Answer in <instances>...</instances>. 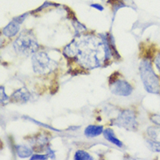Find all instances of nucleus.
<instances>
[{"instance_id": "obj_18", "label": "nucleus", "mask_w": 160, "mask_h": 160, "mask_svg": "<svg viewBox=\"0 0 160 160\" xmlns=\"http://www.w3.org/2000/svg\"><path fill=\"white\" fill-rule=\"evenodd\" d=\"M119 77H120V74H119L118 72H114L113 74H111V75H110L109 78H108L109 85H111L114 82H116L117 81H118Z\"/></svg>"}, {"instance_id": "obj_9", "label": "nucleus", "mask_w": 160, "mask_h": 160, "mask_svg": "<svg viewBox=\"0 0 160 160\" xmlns=\"http://www.w3.org/2000/svg\"><path fill=\"white\" fill-rule=\"evenodd\" d=\"M105 39L107 40V43H108V48H109V50L111 52V54L112 56L115 58V59H117V60H120L121 59V56L119 54V52H117V48H116V45H115V39L113 37V35L111 33H107L105 34Z\"/></svg>"}, {"instance_id": "obj_20", "label": "nucleus", "mask_w": 160, "mask_h": 160, "mask_svg": "<svg viewBox=\"0 0 160 160\" xmlns=\"http://www.w3.org/2000/svg\"><path fill=\"white\" fill-rule=\"evenodd\" d=\"M49 156L48 154L47 155H39V154H36V155H32L31 157V160H46L48 159Z\"/></svg>"}, {"instance_id": "obj_15", "label": "nucleus", "mask_w": 160, "mask_h": 160, "mask_svg": "<svg viewBox=\"0 0 160 160\" xmlns=\"http://www.w3.org/2000/svg\"><path fill=\"white\" fill-rule=\"evenodd\" d=\"M146 143H147L148 147L150 148L152 152H160V141L150 139V140L146 141Z\"/></svg>"}, {"instance_id": "obj_17", "label": "nucleus", "mask_w": 160, "mask_h": 160, "mask_svg": "<svg viewBox=\"0 0 160 160\" xmlns=\"http://www.w3.org/2000/svg\"><path fill=\"white\" fill-rule=\"evenodd\" d=\"M0 101H1V104L4 106L5 104H7L10 101V97L8 95H6L5 92H4V87H1L0 88Z\"/></svg>"}, {"instance_id": "obj_5", "label": "nucleus", "mask_w": 160, "mask_h": 160, "mask_svg": "<svg viewBox=\"0 0 160 160\" xmlns=\"http://www.w3.org/2000/svg\"><path fill=\"white\" fill-rule=\"evenodd\" d=\"M110 90L114 95L128 96L133 92V88L129 82L124 80H118L110 85Z\"/></svg>"}, {"instance_id": "obj_6", "label": "nucleus", "mask_w": 160, "mask_h": 160, "mask_svg": "<svg viewBox=\"0 0 160 160\" xmlns=\"http://www.w3.org/2000/svg\"><path fill=\"white\" fill-rule=\"evenodd\" d=\"M31 98V93L28 89L23 87L16 90L10 97V101L15 103H26Z\"/></svg>"}, {"instance_id": "obj_13", "label": "nucleus", "mask_w": 160, "mask_h": 160, "mask_svg": "<svg viewBox=\"0 0 160 160\" xmlns=\"http://www.w3.org/2000/svg\"><path fill=\"white\" fill-rule=\"evenodd\" d=\"M147 134L150 139L159 141V139H158L160 134L159 128H158V127H149L147 130Z\"/></svg>"}, {"instance_id": "obj_10", "label": "nucleus", "mask_w": 160, "mask_h": 160, "mask_svg": "<svg viewBox=\"0 0 160 160\" xmlns=\"http://www.w3.org/2000/svg\"><path fill=\"white\" fill-rule=\"evenodd\" d=\"M103 137L106 140H108V142H110L113 144L117 145V147H122V143L119 139L116 137V135L114 133V130L111 129H107V130H103Z\"/></svg>"}, {"instance_id": "obj_1", "label": "nucleus", "mask_w": 160, "mask_h": 160, "mask_svg": "<svg viewBox=\"0 0 160 160\" xmlns=\"http://www.w3.org/2000/svg\"><path fill=\"white\" fill-rule=\"evenodd\" d=\"M140 76L145 90L148 93L159 95L160 81L158 76L153 71L151 60L143 59L140 64Z\"/></svg>"}, {"instance_id": "obj_14", "label": "nucleus", "mask_w": 160, "mask_h": 160, "mask_svg": "<svg viewBox=\"0 0 160 160\" xmlns=\"http://www.w3.org/2000/svg\"><path fill=\"white\" fill-rule=\"evenodd\" d=\"M74 158L75 160H93V158L88 152L82 150H79L75 152Z\"/></svg>"}, {"instance_id": "obj_3", "label": "nucleus", "mask_w": 160, "mask_h": 160, "mask_svg": "<svg viewBox=\"0 0 160 160\" xmlns=\"http://www.w3.org/2000/svg\"><path fill=\"white\" fill-rule=\"evenodd\" d=\"M33 71L38 74H47L57 68V62L50 59L45 52H35L32 57Z\"/></svg>"}, {"instance_id": "obj_4", "label": "nucleus", "mask_w": 160, "mask_h": 160, "mask_svg": "<svg viewBox=\"0 0 160 160\" xmlns=\"http://www.w3.org/2000/svg\"><path fill=\"white\" fill-rule=\"evenodd\" d=\"M111 124L117 125L120 128H124L126 130H137L138 127L134 111L130 109L122 110L117 119L113 120V123Z\"/></svg>"}, {"instance_id": "obj_22", "label": "nucleus", "mask_w": 160, "mask_h": 160, "mask_svg": "<svg viewBox=\"0 0 160 160\" xmlns=\"http://www.w3.org/2000/svg\"><path fill=\"white\" fill-rule=\"evenodd\" d=\"M58 90H59V84H58L57 82H54L52 85V87H51V94L53 95V94H55Z\"/></svg>"}, {"instance_id": "obj_7", "label": "nucleus", "mask_w": 160, "mask_h": 160, "mask_svg": "<svg viewBox=\"0 0 160 160\" xmlns=\"http://www.w3.org/2000/svg\"><path fill=\"white\" fill-rule=\"evenodd\" d=\"M20 25L21 24H19L15 18H13L12 20L3 29V33L8 38L14 37L18 32Z\"/></svg>"}, {"instance_id": "obj_19", "label": "nucleus", "mask_w": 160, "mask_h": 160, "mask_svg": "<svg viewBox=\"0 0 160 160\" xmlns=\"http://www.w3.org/2000/svg\"><path fill=\"white\" fill-rule=\"evenodd\" d=\"M149 118L154 124H156L157 126H160V115H157V114L151 115Z\"/></svg>"}, {"instance_id": "obj_2", "label": "nucleus", "mask_w": 160, "mask_h": 160, "mask_svg": "<svg viewBox=\"0 0 160 160\" xmlns=\"http://www.w3.org/2000/svg\"><path fill=\"white\" fill-rule=\"evenodd\" d=\"M13 48L15 52L18 54L23 56H29L37 52L39 49V43L37 42L34 36L32 34V32H24L14 41Z\"/></svg>"}, {"instance_id": "obj_16", "label": "nucleus", "mask_w": 160, "mask_h": 160, "mask_svg": "<svg viewBox=\"0 0 160 160\" xmlns=\"http://www.w3.org/2000/svg\"><path fill=\"white\" fill-rule=\"evenodd\" d=\"M107 3L114 6V12H117V10H119L122 7H125L126 6L122 0H108Z\"/></svg>"}, {"instance_id": "obj_11", "label": "nucleus", "mask_w": 160, "mask_h": 160, "mask_svg": "<svg viewBox=\"0 0 160 160\" xmlns=\"http://www.w3.org/2000/svg\"><path fill=\"white\" fill-rule=\"evenodd\" d=\"M16 150H17L18 156L20 158H26L32 156V149L28 148L26 145H22V144H18L16 146Z\"/></svg>"}, {"instance_id": "obj_24", "label": "nucleus", "mask_w": 160, "mask_h": 160, "mask_svg": "<svg viewBox=\"0 0 160 160\" xmlns=\"http://www.w3.org/2000/svg\"><path fill=\"white\" fill-rule=\"evenodd\" d=\"M90 6L91 7H93V8L97 9L98 11H101V12L104 10L103 6H102V5H101V4H91Z\"/></svg>"}, {"instance_id": "obj_23", "label": "nucleus", "mask_w": 160, "mask_h": 160, "mask_svg": "<svg viewBox=\"0 0 160 160\" xmlns=\"http://www.w3.org/2000/svg\"><path fill=\"white\" fill-rule=\"evenodd\" d=\"M154 62H155V65H156L157 68L160 71V52H158L156 55Z\"/></svg>"}, {"instance_id": "obj_8", "label": "nucleus", "mask_w": 160, "mask_h": 160, "mask_svg": "<svg viewBox=\"0 0 160 160\" xmlns=\"http://www.w3.org/2000/svg\"><path fill=\"white\" fill-rule=\"evenodd\" d=\"M103 133V127L102 125H89L87 127L84 134L87 138H95Z\"/></svg>"}, {"instance_id": "obj_12", "label": "nucleus", "mask_w": 160, "mask_h": 160, "mask_svg": "<svg viewBox=\"0 0 160 160\" xmlns=\"http://www.w3.org/2000/svg\"><path fill=\"white\" fill-rule=\"evenodd\" d=\"M155 52H156V48L152 45V46H148L147 48H144L143 50V59L145 60H152V58L155 55Z\"/></svg>"}, {"instance_id": "obj_21", "label": "nucleus", "mask_w": 160, "mask_h": 160, "mask_svg": "<svg viewBox=\"0 0 160 160\" xmlns=\"http://www.w3.org/2000/svg\"><path fill=\"white\" fill-rule=\"evenodd\" d=\"M27 15H28V13H25V14H23L21 16H18V17L15 18V19H16L19 24H22V23L24 22V20L26 19V18L27 17Z\"/></svg>"}]
</instances>
